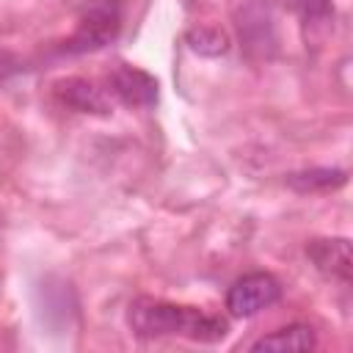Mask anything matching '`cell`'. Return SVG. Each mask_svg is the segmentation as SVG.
Returning <instances> with one entry per match:
<instances>
[{
    "label": "cell",
    "mask_w": 353,
    "mask_h": 353,
    "mask_svg": "<svg viewBox=\"0 0 353 353\" xmlns=\"http://www.w3.org/2000/svg\"><path fill=\"white\" fill-rule=\"evenodd\" d=\"M127 323L135 336L157 339V336H188L193 342H218L229 334L226 320L204 314L193 306H176L154 298H138L130 303Z\"/></svg>",
    "instance_id": "cell-1"
},
{
    "label": "cell",
    "mask_w": 353,
    "mask_h": 353,
    "mask_svg": "<svg viewBox=\"0 0 353 353\" xmlns=\"http://www.w3.org/2000/svg\"><path fill=\"white\" fill-rule=\"evenodd\" d=\"M119 28H121V6H119V0H94L83 11L80 25H77L74 36L69 39L66 50L69 52L99 50V47L110 44L119 36Z\"/></svg>",
    "instance_id": "cell-2"
},
{
    "label": "cell",
    "mask_w": 353,
    "mask_h": 353,
    "mask_svg": "<svg viewBox=\"0 0 353 353\" xmlns=\"http://www.w3.org/2000/svg\"><path fill=\"white\" fill-rule=\"evenodd\" d=\"M281 298V284L270 273H248L226 292V309L234 317H251Z\"/></svg>",
    "instance_id": "cell-3"
},
{
    "label": "cell",
    "mask_w": 353,
    "mask_h": 353,
    "mask_svg": "<svg viewBox=\"0 0 353 353\" xmlns=\"http://www.w3.org/2000/svg\"><path fill=\"white\" fill-rule=\"evenodd\" d=\"M110 85H113V94L130 108H149L157 102V80L143 69L121 63L110 74Z\"/></svg>",
    "instance_id": "cell-4"
},
{
    "label": "cell",
    "mask_w": 353,
    "mask_h": 353,
    "mask_svg": "<svg viewBox=\"0 0 353 353\" xmlns=\"http://www.w3.org/2000/svg\"><path fill=\"white\" fill-rule=\"evenodd\" d=\"M306 256L314 262V268L323 276L350 281L353 262H350V243L345 237H325V240H312L306 245Z\"/></svg>",
    "instance_id": "cell-5"
},
{
    "label": "cell",
    "mask_w": 353,
    "mask_h": 353,
    "mask_svg": "<svg viewBox=\"0 0 353 353\" xmlns=\"http://www.w3.org/2000/svg\"><path fill=\"white\" fill-rule=\"evenodd\" d=\"M55 94L63 105H69L72 110H80V113H108V102L102 97V91L83 80V77H69V80H61L55 85Z\"/></svg>",
    "instance_id": "cell-6"
},
{
    "label": "cell",
    "mask_w": 353,
    "mask_h": 353,
    "mask_svg": "<svg viewBox=\"0 0 353 353\" xmlns=\"http://www.w3.org/2000/svg\"><path fill=\"white\" fill-rule=\"evenodd\" d=\"M314 345H317L314 331H312L309 325L295 323V325L279 328V331H273V334L256 339V342L251 345V350H254V353H259V350H312Z\"/></svg>",
    "instance_id": "cell-7"
},
{
    "label": "cell",
    "mask_w": 353,
    "mask_h": 353,
    "mask_svg": "<svg viewBox=\"0 0 353 353\" xmlns=\"http://www.w3.org/2000/svg\"><path fill=\"white\" fill-rule=\"evenodd\" d=\"M347 182V174L339 168H309V171H295L287 176V185L306 193V190H331Z\"/></svg>",
    "instance_id": "cell-8"
},
{
    "label": "cell",
    "mask_w": 353,
    "mask_h": 353,
    "mask_svg": "<svg viewBox=\"0 0 353 353\" xmlns=\"http://www.w3.org/2000/svg\"><path fill=\"white\" fill-rule=\"evenodd\" d=\"M188 44L193 52H201V55H223L229 47V39L215 28H193L188 33Z\"/></svg>",
    "instance_id": "cell-9"
},
{
    "label": "cell",
    "mask_w": 353,
    "mask_h": 353,
    "mask_svg": "<svg viewBox=\"0 0 353 353\" xmlns=\"http://www.w3.org/2000/svg\"><path fill=\"white\" fill-rule=\"evenodd\" d=\"M287 3L303 22H328V19H334L331 0H287Z\"/></svg>",
    "instance_id": "cell-10"
}]
</instances>
